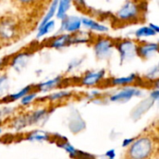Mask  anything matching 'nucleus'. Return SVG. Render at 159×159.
<instances>
[{"instance_id": "nucleus-11", "label": "nucleus", "mask_w": 159, "mask_h": 159, "mask_svg": "<svg viewBox=\"0 0 159 159\" xmlns=\"http://www.w3.org/2000/svg\"><path fill=\"white\" fill-rule=\"evenodd\" d=\"M48 115V112L45 109H41V110H37L34 111L33 113H31L30 115L25 116L26 118V122L28 125H32V124H35L40 122L41 120H43Z\"/></svg>"}, {"instance_id": "nucleus-21", "label": "nucleus", "mask_w": 159, "mask_h": 159, "mask_svg": "<svg viewBox=\"0 0 159 159\" xmlns=\"http://www.w3.org/2000/svg\"><path fill=\"white\" fill-rule=\"evenodd\" d=\"M61 147L71 157H73V158H75L76 157H77V155H78V150H76L70 143H68V142H64V143H61Z\"/></svg>"}, {"instance_id": "nucleus-24", "label": "nucleus", "mask_w": 159, "mask_h": 159, "mask_svg": "<svg viewBox=\"0 0 159 159\" xmlns=\"http://www.w3.org/2000/svg\"><path fill=\"white\" fill-rule=\"evenodd\" d=\"M7 89V79L6 76L0 77V95L5 93V91Z\"/></svg>"}, {"instance_id": "nucleus-20", "label": "nucleus", "mask_w": 159, "mask_h": 159, "mask_svg": "<svg viewBox=\"0 0 159 159\" xmlns=\"http://www.w3.org/2000/svg\"><path fill=\"white\" fill-rule=\"evenodd\" d=\"M55 26V21L54 20H49L48 22L45 23L44 25L42 26H39V30H38V33H37V37H41L47 34H48Z\"/></svg>"}, {"instance_id": "nucleus-9", "label": "nucleus", "mask_w": 159, "mask_h": 159, "mask_svg": "<svg viewBox=\"0 0 159 159\" xmlns=\"http://www.w3.org/2000/svg\"><path fill=\"white\" fill-rule=\"evenodd\" d=\"M105 75V71L104 70H100L96 72H89L87 73L81 80L82 85L87 86V87H93L100 83Z\"/></svg>"}, {"instance_id": "nucleus-17", "label": "nucleus", "mask_w": 159, "mask_h": 159, "mask_svg": "<svg viewBox=\"0 0 159 159\" xmlns=\"http://www.w3.org/2000/svg\"><path fill=\"white\" fill-rule=\"evenodd\" d=\"M70 4H71V0H58L56 13L59 19H62L66 16V12L70 8Z\"/></svg>"}, {"instance_id": "nucleus-19", "label": "nucleus", "mask_w": 159, "mask_h": 159, "mask_svg": "<svg viewBox=\"0 0 159 159\" xmlns=\"http://www.w3.org/2000/svg\"><path fill=\"white\" fill-rule=\"evenodd\" d=\"M156 34H157V33L150 26L142 27V28L138 29L135 32V35L138 38H140V37H148V36H152V35H156Z\"/></svg>"}, {"instance_id": "nucleus-22", "label": "nucleus", "mask_w": 159, "mask_h": 159, "mask_svg": "<svg viewBox=\"0 0 159 159\" xmlns=\"http://www.w3.org/2000/svg\"><path fill=\"white\" fill-rule=\"evenodd\" d=\"M72 93L71 91H58V92H53L48 96V100L50 101H58L63 98H66L70 96Z\"/></svg>"}, {"instance_id": "nucleus-25", "label": "nucleus", "mask_w": 159, "mask_h": 159, "mask_svg": "<svg viewBox=\"0 0 159 159\" xmlns=\"http://www.w3.org/2000/svg\"><path fill=\"white\" fill-rule=\"evenodd\" d=\"M74 2V4L76 6V8H78L79 10H85L88 7L86 6L85 0H71Z\"/></svg>"}, {"instance_id": "nucleus-6", "label": "nucleus", "mask_w": 159, "mask_h": 159, "mask_svg": "<svg viewBox=\"0 0 159 159\" xmlns=\"http://www.w3.org/2000/svg\"><path fill=\"white\" fill-rule=\"evenodd\" d=\"M158 51V45L157 43H150L139 41L136 43V55L142 59H148Z\"/></svg>"}, {"instance_id": "nucleus-2", "label": "nucleus", "mask_w": 159, "mask_h": 159, "mask_svg": "<svg viewBox=\"0 0 159 159\" xmlns=\"http://www.w3.org/2000/svg\"><path fill=\"white\" fill-rule=\"evenodd\" d=\"M21 34L20 23L11 16L0 17V46L9 45L19 40Z\"/></svg>"}, {"instance_id": "nucleus-10", "label": "nucleus", "mask_w": 159, "mask_h": 159, "mask_svg": "<svg viewBox=\"0 0 159 159\" xmlns=\"http://www.w3.org/2000/svg\"><path fill=\"white\" fill-rule=\"evenodd\" d=\"M81 19L75 16H65L61 19V30H65L70 33H75L81 27Z\"/></svg>"}, {"instance_id": "nucleus-4", "label": "nucleus", "mask_w": 159, "mask_h": 159, "mask_svg": "<svg viewBox=\"0 0 159 159\" xmlns=\"http://www.w3.org/2000/svg\"><path fill=\"white\" fill-rule=\"evenodd\" d=\"M136 43L131 39H120L117 42L115 41V47L117 48L121 61L131 59L136 55Z\"/></svg>"}, {"instance_id": "nucleus-27", "label": "nucleus", "mask_w": 159, "mask_h": 159, "mask_svg": "<svg viewBox=\"0 0 159 159\" xmlns=\"http://www.w3.org/2000/svg\"><path fill=\"white\" fill-rule=\"evenodd\" d=\"M105 156L108 157L109 159H114L116 157V153H115V150H110V151H107Z\"/></svg>"}, {"instance_id": "nucleus-12", "label": "nucleus", "mask_w": 159, "mask_h": 159, "mask_svg": "<svg viewBox=\"0 0 159 159\" xmlns=\"http://www.w3.org/2000/svg\"><path fill=\"white\" fill-rule=\"evenodd\" d=\"M137 78H138L137 75L131 74V75H127V76H121V77L113 78L111 83H112L113 86H117V87L122 86L123 87V86H127V85H130V84L134 83Z\"/></svg>"}, {"instance_id": "nucleus-30", "label": "nucleus", "mask_w": 159, "mask_h": 159, "mask_svg": "<svg viewBox=\"0 0 159 159\" xmlns=\"http://www.w3.org/2000/svg\"><path fill=\"white\" fill-rule=\"evenodd\" d=\"M0 48H1V46H0Z\"/></svg>"}, {"instance_id": "nucleus-13", "label": "nucleus", "mask_w": 159, "mask_h": 159, "mask_svg": "<svg viewBox=\"0 0 159 159\" xmlns=\"http://www.w3.org/2000/svg\"><path fill=\"white\" fill-rule=\"evenodd\" d=\"M81 22H82V24H83L85 27H87V28H89V29H90V30H93V31L106 32V31L108 30V28H107L106 26H104V25H102V24H101V23H99V22H97V21L91 20V19L84 18V19L81 20Z\"/></svg>"}, {"instance_id": "nucleus-5", "label": "nucleus", "mask_w": 159, "mask_h": 159, "mask_svg": "<svg viewBox=\"0 0 159 159\" xmlns=\"http://www.w3.org/2000/svg\"><path fill=\"white\" fill-rule=\"evenodd\" d=\"M115 47V40L107 36H100L94 42V50L98 58H106Z\"/></svg>"}, {"instance_id": "nucleus-26", "label": "nucleus", "mask_w": 159, "mask_h": 159, "mask_svg": "<svg viewBox=\"0 0 159 159\" xmlns=\"http://www.w3.org/2000/svg\"><path fill=\"white\" fill-rule=\"evenodd\" d=\"M150 96H151V100H153L154 102H157L159 98L158 89H156V90H154V91L151 93V95H150Z\"/></svg>"}, {"instance_id": "nucleus-28", "label": "nucleus", "mask_w": 159, "mask_h": 159, "mask_svg": "<svg viewBox=\"0 0 159 159\" xmlns=\"http://www.w3.org/2000/svg\"><path fill=\"white\" fill-rule=\"evenodd\" d=\"M133 142H134V139H126V140H124V142H123V146H124V147L129 146Z\"/></svg>"}, {"instance_id": "nucleus-23", "label": "nucleus", "mask_w": 159, "mask_h": 159, "mask_svg": "<svg viewBox=\"0 0 159 159\" xmlns=\"http://www.w3.org/2000/svg\"><path fill=\"white\" fill-rule=\"evenodd\" d=\"M35 98H36V93L35 92H30L20 99V102L22 105H28L31 102H33Z\"/></svg>"}, {"instance_id": "nucleus-3", "label": "nucleus", "mask_w": 159, "mask_h": 159, "mask_svg": "<svg viewBox=\"0 0 159 159\" xmlns=\"http://www.w3.org/2000/svg\"><path fill=\"white\" fill-rule=\"evenodd\" d=\"M154 151V142L149 137H141L129 145L128 157L129 159H147Z\"/></svg>"}, {"instance_id": "nucleus-7", "label": "nucleus", "mask_w": 159, "mask_h": 159, "mask_svg": "<svg viewBox=\"0 0 159 159\" xmlns=\"http://www.w3.org/2000/svg\"><path fill=\"white\" fill-rule=\"evenodd\" d=\"M50 0H13V3L20 9L25 11L40 10L46 5H49Z\"/></svg>"}, {"instance_id": "nucleus-16", "label": "nucleus", "mask_w": 159, "mask_h": 159, "mask_svg": "<svg viewBox=\"0 0 159 159\" xmlns=\"http://www.w3.org/2000/svg\"><path fill=\"white\" fill-rule=\"evenodd\" d=\"M32 89L33 87L32 86H27L23 89H21L20 90L13 93V94H10V95H7V97L4 98V100H7L8 102H14V101H18V100H20L22 97H24L26 94L32 92Z\"/></svg>"}, {"instance_id": "nucleus-1", "label": "nucleus", "mask_w": 159, "mask_h": 159, "mask_svg": "<svg viewBox=\"0 0 159 159\" xmlns=\"http://www.w3.org/2000/svg\"><path fill=\"white\" fill-rule=\"evenodd\" d=\"M144 10L133 0H128L116 14L118 22L124 25H131L144 20Z\"/></svg>"}, {"instance_id": "nucleus-29", "label": "nucleus", "mask_w": 159, "mask_h": 159, "mask_svg": "<svg viewBox=\"0 0 159 159\" xmlns=\"http://www.w3.org/2000/svg\"><path fill=\"white\" fill-rule=\"evenodd\" d=\"M1 133H2V129L0 128V134H1Z\"/></svg>"}, {"instance_id": "nucleus-18", "label": "nucleus", "mask_w": 159, "mask_h": 159, "mask_svg": "<svg viewBox=\"0 0 159 159\" xmlns=\"http://www.w3.org/2000/svg\"><path fill=\"white\" fill-rule=\"evenodd\" d=\"M48 138H49L48 134H47L43 131L37 130V131H34L31 134H29L26 139L30 142H44V141L48 140Z\"/></svg>"}, {"instance_id": "nucleus-15", "label": "nucleus", "mask_w": 159, "mask_h": 159, "mask_svg": "<svg viewBox=\"0 0 159 159\" xmlns=\"http://www.w3.org/2000/svg\"><path fill=\"white\" fill-rule=\"evenodd\" d=\"M61 82V76H57L53 79H50L48 81H46V82H43V83H40L37 88L40 91H43V92H46V91H49L51 90L52 89L56 88L57 86L60 85V83Z\"/></svg>"}, {"instance_id": "nucleus-14", "label": "nucleus", "mask_w": 159, "mask_h": 159, "mask_svg": "<svg viewBox=\"0 0 159 159\" xmlns=\"http://www.w3.org/2000/svg\"><path fill=\"white\" fill-rule=\"evenodd\" d=\"M153 102H154V101L151 100V99H147V100H145L144 102H141L140 105L136 107V109L134 110V112H133V114H132L133 118H134V119H138L140 116H142L143 114L145 113V112L152 106Z\"/></svg>"}, {"instance_id": "nucleus-8", "label": "nucleus", "mask_w": 159, "mask_h": 159, "mask_svg": "<svg viewBox=\"0 0 159 159\" xmlns=\"http://www.w3.org/2000/svg\"><path fill=\"white\" fill-rule=\"evenodd\" d=\"M142 92L141 90H139L138 89L135 88H125L123 89H121L120 91H118L117 93L114 94L111 96L110 101L111 102H128L129 100H131L133 97L136 96H141Z\"/></svg>"}]
</instances>
